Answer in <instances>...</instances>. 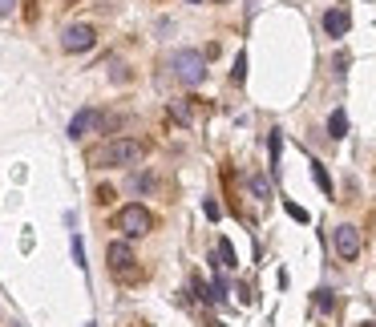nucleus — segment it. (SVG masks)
I'll return each instance as SVG.
<instances>
[{"label":"nucleus","instance_id":"nucleus-1","mask_svg":"<svg viewBox=\"0 0 376 327\" xmlns=\"http://www.w3.org/2000/svg\"><path fill=\"white\" fill-rule=\"evenodd\" d=\"M142 158H146V141L138 138H113L89 150V166H138Z\"/></svg>","mask_w":376,"mask_h":327},{"label":"nucleus","instance_id":"nucleus-2","mask_svg":"<svg viewBox=\"0 0 376 327\" xmlns=\"http://www.w3.org/2000/svg\"><path fill=\"white\" fill-rule=\"evenodd\" d=\"M113 227L122 230L125 239H146L154 230V214L146 210L142 202H130L125 210H118V223H113Z\"/></svg>","mask_w":376,"mask_h":327},{"label":"nucleus","instance_id":"nucleus-3","mask_svg":"<svg viewBox=\"0 0 376 327\" xmlns=\"http://www.w3.org/2000/svg\"><path fill=\"white\" fill-rule=\"evenodd\" d=\"M170 69L182 85H202V77H207V57L199 49H178L170 57Z\"/></svg>","mask_w":376,"mask_h":327},{"label":"nucleus","instance_id":"nucleus-4","mask_svg":"<svg viewBox=\"0 0 376 327\" xmlns=\"http://www.w3.org/2000/svg\"><path fill=\"white\" fill-rule=\"evenodd\" d=\"M93 41H98L93 25H69L61 33V49L65 53H89V49H93Z\"/></svg>","mask_w":376,"mask_h":327},{"label":"nucleus","instance_id":"nucleus-5","mask_svg":"<svg viewBox=\"0 0 376 327\" xmlns=\"http://www.w3.org/2000/svg\"><path fill=\"white\" fill-rule=\"evenodd\" d=\"M332 242H336V254L344 259V263H352L356 254H360V230L352 227V223H344V227H336V235H332Z\"/></svg>","mask_w":376,"mask_h":327},{"label":"nucleus","instance_id":"nucleus-6","mask_svg":"<svg viewBox=\"0 0 376 327\" xmlns=\"http://www.w3.org/2000/svg\"><path fill=\"white\" fill-rule=\"evenodd\" d=\"M105 263H110V271H113V275H122L125 267L134 263V251H130V242H125V239L110 242V247H105Z\"/></svg>","mask_w":376,"mask_h":327},{"label":"nucleus","instance_id":"nucleus-7","mask_svg":"<svg viewBox=\"0 0 376 327\" xmlns=\"http://www.w3.org/2000/svg\"><path fill=\"white\" fill-rule=\"evenodd\" d=\"M98 122H101L98 109H81V114H73V122H69V138L81 141V138L89 134V129H98Z\"/></svg>","mask_w":376,"mask_h":327},{"label":"nucleus","instance_id":"nucleus-8","mask_svg":"<svg viewBox=\"0 0 376 327\" xmlns=\"http://www.w3.org/2000/svg\"><path fill=\"white\" fill-rule=\"evenodd\" d=\"M348 28H352V16L344 13V9H328L324 13V33L328 37H348Z\"/></svg>","mask_w":376,"mask_h":327},{"label":"nucleus","instance_id":"nucleus-9","mask_svg":"<svg viewBox=\"0 0 376 327\" xmlns=\"http://www.w3.org/2000/svg\"><path fill=\"white\" fill-rule=\"evenodd\" d=\"M328 134H332V138H344V134H348V114H344V109H332V117H328Z\"/></svg>","mask_w":376,"mask_h":327},{"label":"nucleus","instance_id":"nucleus-10","mask_svg":"<svg viewBox=\"0 0 376 327\" xmlns=\"http://www.w3.org/2000/svg\"><path fill=\"white\" fill-rule=\"evenodd\" d=\"M251 194H255V198H271V182H267L263 174H255L251 178Z\"/></svg>","mask_w":376,"mask_h":327},{"label":"nucleus","instance_id":"nucleus-11","mask_svg":"<svg viewBox=\"0 0 376 327\" xmlns=\"http://www.w3.org/2000/svg\"><path fill=\"white\" fill-rule=\"evenodd\" d=\"M214 259H219V267H235V247H231V242H219V254H214Z\"/></svg>","mask_w":376,"mask_h":327},{"label":"nucleus","instance_id":"nucleus-12","mask_svg":"<svg viewBox=\"0 0 376 327\" xmlns=\"http://www.w3.org/2000/svg\"><path fill=\"white\" fill-rule=\"evenodd\" d=\"M312 178L320 182V190H324V194H332V178H328V170L320 162H312Z\"/></svg>","mask_w":376,"mask_h":327},{"label":"nucleus","instance_id":"nucleus-13","mask_svg":"<svg viewBox=\"0 0 376 327\" xmlns=\"http://www.w3.org/2000/svg\"><path fill=\"white\" fill-rule=\"evenodd\" d=\"M231 81H235V85H243V81H247V57H243V53H239V57H235V69H231Z\"/></svg>","mask_w":376,"mask_h":327},{"label":"nucleus","instance_id":"nucleus-14","mask_svg":"<svg viewBox=\"0 0 376 327\" xmlns=\"http://www.w3.org/2000/svg\"><path fill=\"white\" fill-rule=\"evenodd\" d=\"M69 251H73V263L81 267V271H85L89 263H85V247H81V235H73V247H69Z\"/></svg>","mask_w":376,"mask_h":327},{"label":"nucleus","instance_id":"nucleus-15","mask_svg":"<svg viewBox=\"0 0 376 327\" xmlns=\"http://www.w3.org/2000/svg\"><path fill=\"white\" fill-rule=\"evenodd\" d=\"M315 307H320V311H332V307H336L332 291H315Z\"/></svg>","mask_w":376,"mask_h":327},{"label":"nucleus","instance_id":"nucleus-16","mask_svg":"<svg viewBox=\"0 0 376 327\" xmlns=\"http://www.w3.org/2000/svg\"><path fill=\"white\" fill-rule=\"evenodd\" d=\"M170 114H174V122H182V126H190V109H187V105H182V101H174V105H170Z\"/></svg>","mask_w":376,"mask_h":327},{"label":"nucleus","instance_id":"nucleus-17","mask_svg":"<svg viewBox=\"0 0 376 327\" xmlns=\"http://www.w3.org/2000/svg\"><path fill=\"white\" fill-rule=\"evenodd\" d=\"M288 214L296 218V223H308V210H303V206H296V202H288Z\"/></svg>","mask_w":376,"mask_h":327},{"label":"nucleus","instance_id":"nucleus-18","mask_svg":"<svg viewBox=\"0 0 376 327\" xmlns=\"http://www.w3.org/2000/svg\"><path fill=\"white\" fill-rule=\"evenodd\" d=\"M98 202H101V206H110V202H113V186H98Z\"/></svg>","mask_w":376,"mask_h":327},{"label":"nucleus","instance_id":"nucleus-19","mask_svg":"<svg viewBox=\"0 0 376 327\" xmlns=\"http://www.w3.org/2000/svg\"><path fill=\"white\" fill-rule=\"evenodd\" d=\"M16 9V0H0V16H9Z\"/></svg>","mask_w":376,"mask_h":327},{"label":"nucleus","instance_id":"nucleus-20","mask_svg":"<svg viewBox=\"0 0 376 327\" xmlns=\"http://www.w3.org/2000/svg\"><path fill=\"white\" fill-rule=\"evenodd\" d=\"M187 4H199V0H187Z\"/></svg>","mask_w":376,"mask_h":327},{"label":"nucleus","instance_id":"nucleus-21","mask_svg":"<svg viewBox=\"0 0 376 327\" xmlns=\"http://www.w3.org/2000/svg\"><path fill=\"white\" fill-rule=\"evenodd\" d=\"M364 327H376V323H364Z\"/></svg>","mask_w":376,"mask_h":327},{"label":"nucleus","instance_id":"nucleus-22","mask_svg":"<svg viewBox=\"0 0 376 327\" xmlns=\"http://www.w3.org/2000/svg\"><path fill=\"white\" fill-rule=\"evenodd\" d=\"M219 4H226V0H219Z\"/></svg>","mask_w":376,"mask_h":327}]
</instances>
